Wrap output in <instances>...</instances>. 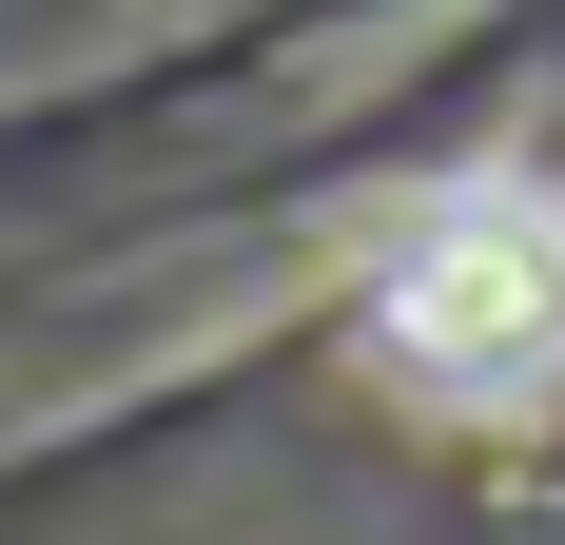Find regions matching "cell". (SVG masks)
<instances>
[{"instance_id": "cell-1", "label": "cell", "mask_w": 565, "mask_h": 545, "mask_svg": "<svg viewBox=\"0 0 565 545\" xmlns=\"http://www.w3.org/2000/svg\"><path fill=\"white\" fill-rule=\"evenodd\" d=\"M371 351L449 429H546L565 409V195L546 175H429L371 254Z\"/></svg>"}]
</instances>
